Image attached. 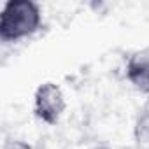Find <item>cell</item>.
<instances>
[{"label": "cell", "instance_id": "cell-6", "mask_svg": "<svg viewBox=\"0 0 149 149\" xmlns=\"http://www.w3.org/2000/svg\"><path fill=\"white\" fill-rule=\"evenodd\" d=\"M116 149H149V147L140 146V144H135V146H121V147H116Z\"/></svg>", "mask_w": 149, "mask_h": 149}, {"label": "cell", "instance_id": "cell-2", "mask_svg": "<svg viewBox=\"0 0 149 149\" xmlns=\"http://www.w3.org/2000/svg\"><path fill=\"white\" fill-rule=\"evenodd\" d=\"M67 109V100L61 88L54 83H42L33 95V114L39 121L53 126Z\"/></svg>", "mask_w": 149, "mask_h": 149}, {"label": "cell", "instance_id": "cell-4", "mask_svg": "<svg viewBox=\"0 0 149 149\" xmlns=\"http://www.w3.org/2000/svg\"><path fill=\"white\" fill-rule=\"evenodd\" d=\"M133 139H135V144L149 147V98L140 105V109L135 116Z\"/></svg>", "mask_w": 149, "mask_h": 149}, {"label": "cell", "instance_id": "cell-3", "mask_svg": "<svg viewBox=\"0 0 149 149\" xmlns=\"http://www.w3.org/2000/svg\"><path fill=\"white\" fill-rule=\"evenodd\" d=\"M125 76L137 91L149 95V47L139 49L128 56Z\"/></svg>", "mask_w": 149, "mask_h": 149}, {"label": "cell", "instance_id": "cell-5", "mask_svg": "<svg viewBox=\"0 0 149 149\" xmlns=\"http://www.w3.org/2000/svg\"><path fill=\"white\" fill-rule=\"evenodd\" d=\"M2 149H33L28 142L25 140H18V139H11V140H6Z\"/></svg>", "mask_w": 149, "mask_h": 149}, {"label": "cell", "instance_id": "cell-1", "mask_svg": "<svg viewBox=\"0 0 149 149\" xmlns=\"http://www.w3.org/2000/svg\"><path fill=\"white\" fill-rule=\"evenodd\" d=\"M42 26V11L33 0H7L0 14V40L6 44L32 37Z\"/></svg>", "mask_w": 149, "mask_h": 149}]
</instances>
